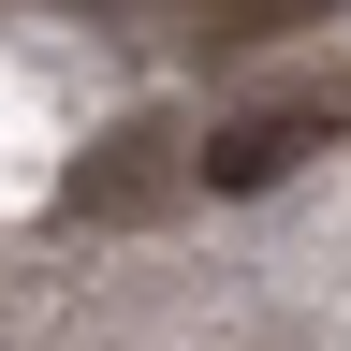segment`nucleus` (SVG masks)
I'll use <instances>...</instances> for the list:
<instances>
[{
  "instance_id": "nucleus-1",
  "label": "nucleus",
  "mask_w": 351,
  "mask_h": 351,
  "mask_svg": "<svg viewBox=\"0 0 351 351\" xmlns=\"http://www.w3.org/2000/svg\"><path fill=\"white\" fill-rule=\"evenodd\" d=\"M176 176H191V147H176V117H117L103 147H88L73 176H59V219H147Z\"/></svg>"
},
{
  "instance_id": "nucleus-2",
  "label": "nucleus",
  "mask_w": 351,
  "mask_h": 351,
  "mask_svg": "<svg viewBox=\"0 0 351 351\" xmlns=\"http://www.w3.org/2000/svg\"><path fill=\"white\" fill-rule=\"evenodd\" d=\"M307 147H337V103H263V117H234V132H205L191 176H205V191H278Z\"/></svg>"
},
{
  "instance_id": "nucleus-3",
  "label": "nucleus",
  "mask_w": 351,
  "mask_h": 351,
  "mask_svg": "<svg viewBox=\"0 0 351 351\" xmlns=\"http://www.w3.org/2000/svg\"><path fill=\"white\" fill-rule=\"evenodd\" d=\"M278 29H322V0H249V15H205L191 44L205 59H249V44H278Z\"/></svg>"
}]
</instances>
